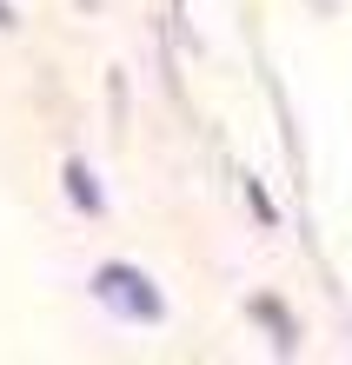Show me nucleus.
Segmentation results:
<instances>
[{
    "mask_svg": "<svg viewBox=\"0 0 352 365\" xmlns=\"http://www.w3.org/2000/svg\"><path fill=\"white\" fill-rule=\"evenodd\" d=\"M100 292H106V306H120V312H160V299H153L134 272H100Z\"/></svg>",
    "mask_w": 352,
    "mask_h": 365,
    "instance_id": "f257e3e1",
    "label": "nucleus"
}]
</instances>
